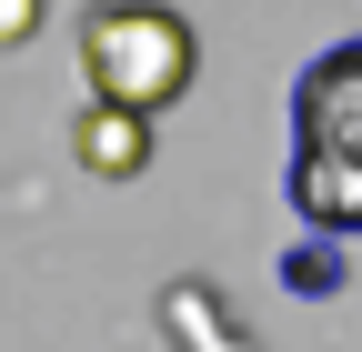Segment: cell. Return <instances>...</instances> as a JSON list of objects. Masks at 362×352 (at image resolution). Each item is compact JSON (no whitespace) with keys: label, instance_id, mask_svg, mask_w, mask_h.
<instances>
[{"label":"cell","instance_id":"cell-5","mask_svg":"<svg viewBox=\"0 0 362 352\" xmlns=\"http://www.w3.org/2000/svg\"><path fill=\"white\" fill-rule=\"evenodd\" d=\"M161 332H171L181 352H252V342L232 332V312H221L211 282H171V292H161Z\"/></svg>","mask_w":362,"mask_h":352},{"label":"cell","instance_id":"cell-7","mask_svg":"<svg viewBox=\"0 0 362 352\" xmlns=\"http://www.w3.org/2000/svg\"><path fill=\"white\" fill-rule=\"evenodd\" d=\"M30 30H40V0H0V51H21Z\"/></svg>","mask_w":362,"mask_h":352},{"label":"cell","instance_id":"cell-3","mask_svg":"<svg viewBox=\"0 0 362 352\" xmlns=\"http://www.w3.org/2000/svg\"><path fill=\"white\" fill-rule=\"evenodd\" d=\"M141 161H151V121H141V111H121V101H81V171L131 182Z\"/></svg>","mask_w":362,"mask_h":352},{"label":"cell","instance_id":"cell-4","mask_svg":"<svg viewBox=\"0 0 362 352\" xmlns=\"http://www.w3.org/2000/svg\"><path fill=\"white\" fill-rule=\"evenodd\" d=\"M292 201L312 211L322 232H362V161H322V151H292Z\"/></svg>","mask_w":362,"mask_h":352},{"label":"cell","instance_id":"cell-1","mask_svg":"<svg viewBox=\"0 0 362 352\" xmlns=\"http://www.w3.org/2000/svg\"><path fill=\"white\" fill-rule=\"evenodd\" d=\"M192 20L161 11V0H101V11L81 20V81L90 101H121V111H161L192 91Z\"/></svg>","mask_w":362,"mask_h":352},{"label":"cell","instance_id":"cell-2","mask_svg":"<svg viewBox=\"0 0 362 352\" xmlns=\"http://www.w3.org/2000/svg\"><path fill=\"white\" fill-rule=\"evenodd\" d=\"M302 151H322V161H362V40L302 71Z\"/></svg>","mask_w":362,"mask_h":352},{"label":"cell","instance_id":"cell-6","mask_svg":"<svg viewBox=\"0 0 362 352\" xmlns=\"http://www.w3.org/2000/svg\"><path fill=\"white\" fill-rule=\"evenodd\" d=\"M282 282H302V292H342V252H322V242L282 252Z\"/></svg>","mask_w":362,"mask_h":352}]
</instances>
